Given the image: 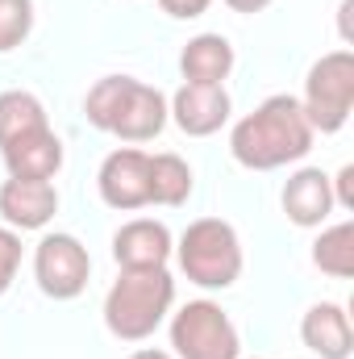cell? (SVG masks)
Wrapping results in <instances>:
<instances>
[{"label":"cell","mask_w":354,"mask_h":359,"mask_svg":"<svg viewBox=\"0 0 354 359\" xmlns=\"http://www.w3.org/2000/svg\"><path fill=\"white\" fill-rule=\"evenodd\" d=\"M176 359H238V326L213 301H187L171 318Z\"/></svg>","instance_id":"cell-6"},{"label":"cell","mask_w":354,"mask_h":359,"mask_svg":"<svg viewBox=\"0 0 354 359\" xmlns=\"http://www.w3.org/2000/svg\"><path fill=\"white\" fill-rule=\"evenodd\" d=\"M179 268L200 288H229L242 276V243L238 230L221 217H200L179 238Z\"/></svg>","instance_id":"cell-4"},{"label":"cell","mask_w":354,"mask_h":359,"mask_svg":"<svg viewBox=\"0 0 354 359\" xmlns=\"http://www.w3.org/2000/svg\"><path fill=\"white\" fill-rule=\"evenodd\" d=\"M179 72L187 84H221L234 72V46L221 34H196L179 55Z\"/></svg>","instance_id":"cell-15"},{"label":"cell","mask_w":354,"mask_h":359,"mask_svg":"<svg viewBox=\"0 0 354 359\" xmlns=\"http://www.w3.org/2000/svg\"><path fill=\"white\" fill-rule=\"evenodd\" d=\"M330 184H338V192H334V205L354 209V168H342V172H338V180H330Z\"/></svg>","instance_id":"cell-22"},{"label":"cell","mask_w":354,"mask_h":359,"mask_svg":"<svg viewBox=\"0 0 354 359\" xmlns=\"http://www.w3.org/2000/svg\"><path fill=\"white\" fill-rule=\"evenodd\" d=\"M300 339H304V347H309L313 355H321V359H351V351H354L351 318H346V309L334 305V301H321V305H313V309L304 313Z\"/></svg>","instance_id":"cell-13"},{"label":"cell","mask_w":354,"mask_h":359,"mask_svg":"<svg viewBox=\"0 0 354 359\" xmlns=\"http://www.w3.org/2000/svg\"><path fill=\"white\" fill-rule=\"evenodd\" d=\"M96 188H100V201L108 209H142L150 205V155L138 151V147H121L113 151L104 163H100V176H96Z\"/></svg>","instance_id":"cell-8"},{"label":"cell","mask_w":354,"mask_h":359,"mask_svg":"<svg viewBox=\"0 0 354 359\" xmlns=\"http://www.w3.org/2000/svg\"><path fill=\"white\" fill-rule=\"evenodd\" d=\"M0 155H4L8 176H17V180H50L63 168V142H59V134L50 126L8 142V147H0Z\"/></svg>","instance_id":"cell-14"},{"label":"cell","mask_w":354,"mask_h":359,"mask_svg":"<svg viewBox=\"0 0 354 359\" xmlns=\"http://www.w3.org/2000/svg\"><path fill=\"white\" fill-rule=\"evenodd\" d=\"M34 29V0H0V55L21 46Z\"/></svg>","instance_id":"cell-19"},{"label":"cell","mask_w":354,"mask_h":359,"mask_svg":"<svg viewBox=\"0 0 354 359\" xmlns=\"http://www.w3.org/2000/svg\"><path fill=\"white\" fill-rule=\"evenodd\" d=\"M163 4V13L167 17H179V21H192V17H200L213 0H159Z\"/></svg>","instance_id":"cell-21"},{"label":"cell","mask_w":354,"mask_h":359,"mask_svg":"<svg viewBox=\"0 0 354 359\" xmlns=\"http://www.w3.org/2000/svg\"><path fill=\"white\" fill-rule=\"evenodd\" d=\"M17 268H21V238H17L13 230L0 226V297L8 292V284H13Z\"/></svg>","instance_id":"cell-20"},{"label":"cell","mask_w":354,"mask_h":359,"mask_svg":"<svg viewBox=\"0 0 354 359\" xmlns=\"http://www.w3.org/2000/svg\"><path fill=\"white\" fill-rule=\"evenodd\" d=\"M167 113L187 138H208L229 121V92L221 84H183Z\"/></svg>","instance_id":"cell-10"},{"label":"cell","mask_w":354,"mask_h":359,"mask_svg":"<svg viewBox=\"0 0 354 359\" xmlns=\"http://www.w3.org/2000/svg\"><path fill=\"white\" fill-rule=\"evenodd\" d=\"M313 134L317 130L309 126L300 100L279 92V96H267L255 113H246L234 126L229 151L250 172H275V168H288V163L304 159L313 151Z\"/></svg>","instance_id":"cell-1"},{"label":"cell","mask_w":354,"mask_h":359,"mask_svg":"<svg viewBox=\"0 0 354 359\" xmlns=\"http://www.w3.org/2000/svg\"><path fill=\"white\" fill-rule=\"evenodd\" d=\"M113 259L121 271H146V268H167L171 259V230L155 217L125 222L113 234Z\"/></svg>","instance_id":"cell-9"},{"label":"cell","mask_w":354,"mask_h":359,"mask_svg":"<svg viewBox=\"0 0 354 359\" xmlns=\"http://www.w3.org/2000/svg\"><path fill=\"white\" fill-rule=\"evenodd\" d=\"M192 196V168L179 155H150V205H183Z\"/></svg>","instance_id":"cell-18"},{"label":"cell","mask_w":354,"mask_h":359,"mask_svg":"<svg viewBox=\"0 0 354 359\" xmlns=\"http://www.w3.org/2000/svg\"><path fill=\"white\" fill-rule=\"evenodd\" d=\"M46 126H50L46 109H42V100L34 92H21V88L0 92V147H8V142H17L25 134H38Z\"/></svg>","instance_id":"cell-16"},{"label":"cell","mask_w":354,"mask_h":359,"mask_svg":"<svg viewBox=\"0 0 354 359\" xmlns=\"http://www.w3.org/2000/svg\"><path fill=\"white\" fill-rule=\"evenodd\" d=\"M171 305H176V280L167 268L121 271L104 297V326L121 343H142L163 326Z\"/></svg>","instance_id":"cell-3"},{"label":"cell","mask_w":354,"mask_h":359,"mask_svg":"<svg viewBox=\"0 0 354 359\" xmlns=\"http://www.w3.org/2000/svg\"><path fill=\"white\" fill-rule=\"evenodd\" d=\"M313 264L334 276V280H351L354 276V222H338L330 230H321V238L313 243Z\"/></svg>","instance_id":"cell-17"},{"label":"cell","mask_w":354,"mask_h":359,"mask_svg":"<svg viewBox=\"0 0 354 359\" xmlns=\"http://www.w3.org/2000/svg\"><path fill=\"white\" fill-rule=\"evenodd\" d=\"M129 359H176V355H167V351H155V347H142V351H134Z\"/></svg>","instance_id":"cell-24"},{"label":"cell","mask_w":354,"mask_h":359,"mask_svg":"<svg viewBox=\"0 0 354 359\" xmlns=\"http://www.w3.org/2000/svg\"><path fill=\"white\" fill-rule=\"evenodd\" d=\"M84 113L96 130L121 142H150L167 126V96L134 76H104L92 84Z\"/></svg>","instance_id":"cell-2"},{"label":"cell","mask_w":354,"mask_h":359,"mask_svg":"<svg viewBox=\"0 0 354 359\" xmlns=\"http://www.w3.org/2000/svg\"><path fill=\"white\" fill-rule=\"evenodd\" d=\"M59 213V192L50 180H17L8 176L0 188V217L13 230H42Z\"/></svg>","instance_id":"cell-11"},{"label":"cell","mask_w":354,"mask_h":359,"mask_svg":"<svg viewBox=\"0 0 354 359\" xmlns=\"http://www.w3.org/2000/svg\"><path fill=\"white\" fill-rule=\"evenodd\" d=\"M34 276H38V288L55 301L80 297L92 276L88 247L76 234H46L34 251Z\"/></svg>","instance_id":"cell-7"},{"label":"cell","mask_w":354,"mask_h":359,"mask_svg":"<svg viewBox=\"0 0 354 359\" xmlns=\"http://www.w3.org/2000/svg\"><path fill=\"white\" fill-rule=\"evenodd\" d=\"M225 4H229L234 13H263L271 0H225Z\"/></svg>","instance_id":"cell-23"},{"label":"cell","mask_w":354,"mask_h":359,"mask_svg":"<svg viewBox=\"0 0 354 359\" xmlns=\"http://www.w3.org/2000/svg\"><path fill=\"white\" fill-rule=\"evenodd\" d=\"M283 213L296 226H304V230L321 226L334 213V184H330V176L321 168H300L283 184Z\"/></svg>","instance_id":"cell-12"},{"label":"cell","mask_w":354,"mask_h":359,"mask_svg":"<svg viewBox=\"0 0 354 359\" xmlns=\"http://www.w3.org/2000/svg\"><path fill=\"white\" fill-rule=\"evenodd\" d=\"M304 117L321 134H338L354 109V55L351 50H330L309 67L304 80Z\"/></svg>","instance_id":"cell-5"}]
</instances>
